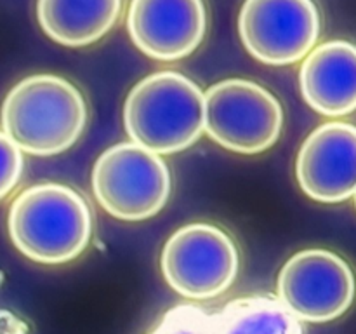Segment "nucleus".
Here are the masks:
<instances>
[{
	"mask_svg": "<svg viewBox=\"0 0 356 334\" xmlns=\"http://www.w3.org/2000/svg\"><path fill=\"white\" fill-rule=\"evenodd\" d=\"M7 228L16 249L31 261L63 264L79 257L89 244L92 214L73 188L42 183L14 198Z\"/></svg>",
	"mask_w": 356,
	"mask_h": 334,
	"instance_id": "1",
	"label": "nucleus"
},
{
	"mask_svg": "<svg viewBox=\"0 0 356 334\" xmlns=\"http://www.w3.org/2000/svg\"><path fill=\"white\" fill-rule=\"evenodd\" d=\"M238 31L257 61L292 65L313 51L320 35V14L313 0H245Z\"/></svg>",
	"mask_w": 356,
	"mask_h": 334,
	"instance_id": "8",
	"label": "nucleus"
},
{
	"mask_svg": "<svg viewBox=\"0 0 356 334\" xmlns=\"http://www.w3.org/2000/svg\"><path fill=\"white\" fill-rule=\"evenodd\" d=\"M355 204H356V193H355Z\"/></svg>",
	"mask_w": 356,
	"mask_h": 334,
	"instance_id": "14",
	"label": "nucleus"
},
{
	"mask_svg": "<svg viewBox=\"0 0 356 334\" xmlns=\"http://www.w3.org/2000/svg\"><path fill=\"white\" fill-rule=\"evenodd\" d=\"M87 124L82 93L56 75H31L17 82L2 104L3 132L21 152L38 157L72 148Z\"/></svg>",
	"mask_w": 356,
	"mask_h": 334,
	"instance_id": "2",
	"label": "nucleus"
},
{
	"mask_svg": "<svg viewBox=\"0 0 356 334\" xmlns=\"http://www.w3.org/2000/svg\"><path fill=\"white\" fill-rule=\"evenodd\" d=\"M170 186V170L162 157L136 143L110 146L94 164L96 200L122 221H145L159 214Z\"/></svg>",
	"mask_w": 356,
	"mask_h": 334,
	"instance_id": "4",
	"label": "nucleus"
},
{
	"mask_svg": "<svg viewBox=\"0 0 356 334\" xmlns=\"http://www.w3.org/2000/svg\"><path fill=\"white\" fill-rule=\"evenodd\" d=\"M296 177L309 198L323 204L348 200L356 193V125L327 122L302 143Z\"/></svg>",
	"mask_w": 356,
	"mask_h": 334,
	"instance_id": "10",
	"label": "nucleus"
},
{
	"mask_svg": "<svg viewBox=\"0 0 356 334\" xmlns=\"http://www.w3.org/2000/svg\"><path fill=\"white\" fill-rule=\"evenodd\" d=\"M160 264L167 284L181 296L211 299L235 282L240 256L225 230L209 223H191L169 237Z\"/></svg>",
	"mask_w": 356,
	"mask_h": 334,
	"instance_id": "6",
	"label": "nucleus"
},
{
	"mask_svg": "<svg viewBox=\"0 0 356 334\" xmlns=\"http://www.w3.org/2000/svg\"><path fill=\"white\" fill-rule=\"evenodd\" d=\"M355 294L353 270L332 250H299L278 273L282 306L306 322L337 319L350 308Z\"/></svg>",
	"mask_w": 356,
	"mask_h": 334,
	"instance_id": "7",
	"label": "nucleus"
},
{
	"mask_svg": "<svg viewBox=\"0 0 356 334\" xmlns=\"http://www.w3.org/2000/svg\"><path fill=\"white\" fill-rule=\"evenodd\" d=\"M299 84L306 103L327 117L356 110V45L346 40L320 44L305 58Z\"/></svg>",
	"mask_w": 356,
	"mask_h": 334,
	"instance_id": "11",
	"label": "nucleus"
},
{
	"mask_svg": "<svg viewBox=\"0 0 356 334\" xmlns=\"http://www.w3.org/2000/svg\"><path fill=\"white\" fill-rule=\"evenodd\" d=\"M282 125L280 101L252 80H221L205 93V132L229 152L254 155L271 148Z\"/></svg>",
	"mask_w": 356,
	"mask_h": 334,
	"instance_id": "5",
	"label": "nucleus"
},
{
	"mask_svg": "<svg viewBox=\"0 0 356 334\" xmlns=\"http://www.w3.org/2000/svg\"><path fill=\"white\" fill-rule=\"evenodd\" d=\"M127 30L143 54L176 61L202 44L207 10L204 0H131Z\"/></svg>",
	"mask_w": 356,
	"mask_h": 334,
	"instance_id": "9",
	"label": "nucleus"
},
{
	"mask_svg": "<svg viewBox=\"0 0 356 334\" xmlns=\"http://www.w3.org/2000/svg\"><path fill=\"white\" fill-rule=\"evenodd\" d=\"M122 0H38L37 17L49 38L82 47L103 38L117 23Z\"/></svg>",
	"mask_w": 356,
	"mask_h": 334,
	"instance_id": "12",
	"label": "nucleus"
},
{
	"mask_svg": "<svg viewBox=\"0 0 356 334\" xmlns=\"http://www.w3.org/2000/svg\"><path fill=\"white\" fill-rule=\"evenodd\" d=\"M124 125L132 143L149 152H183L205 131V94L181 73H153L129 93Z\"/></svg>",
	"mask_w": 356,
	"mask_h": 334,
	"instance_id": "3",
	"label": "nucleus"
},
{
	"mask_svg": "<svg viewBox=\"0 0 356 334\" xmlns=\"http://www.w3.org/2000/svg\"><path fill=\"white\" fill-rule=\"evenodd\" d=\"M23 152L6 132H0V198L17 184L23 174Z\"/></svg>",
	"mask_w": 356,
	"mask_h": 334,
	"instance_id": "13",
	"label": "nucleus"
}]
</instances>
